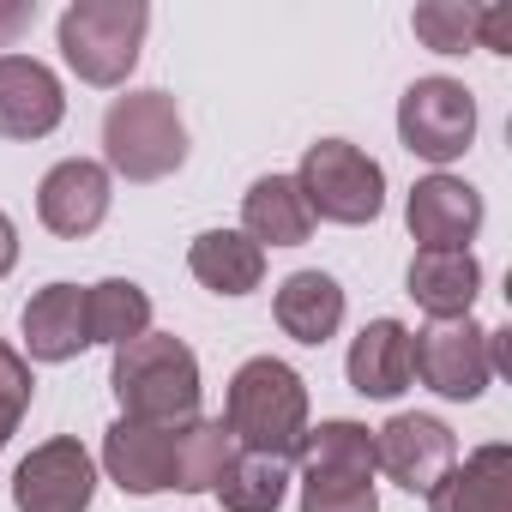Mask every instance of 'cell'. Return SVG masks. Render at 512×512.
Returning a JSON list of instances; mask_svg holds the SVG:
<instances>
[{"mask_svg": "<svg viewBox=\"0 0 512 512\" xmlns=\"http://www.w3.org/2000/svg\"><path fill=\"white\" fill-rule=\"evenodd\" d=\"M109 386L127 422H151V428L199 422V356L175 332H145L121 344L109 362Z\"/></svg>", "mask_w": 512, "mask_h": 512, "instance_id": "cell-1", "label": "cell"}, {"mask_svg": "<svg viewBox=\"0 0 512 512\" xmlns=\"http://www.w3.org/2000/svg\"><path fill=\"white\" fill-rule=\"evenodd\" d=\"M223 428L241 452H266V458H296L302 434H308V386L290 362L278 356H253L235 368L229 380V404H223Z\"/></svg>", "mask_w": 512, "mask_h": 512, "instance_id": "cell-2", "label": "cell"}, {"mask_svg": "<svg viewBox=\"0 0 512 512\" xmlns=\"http://www.w3.org/2000/svg\"><path fill=\"white\" fill-rule=\"evenodd\" d=\"M145 31H151L145 0H73L61 13V55L85 85L115 91L139 67Z\"/></svg>", "mask_w": 512, "mask_h": 512, "instance_id": "cell-3", "label": "cell"}, {"mask_svg": "<svg viewBox=\"0 0 512 512\" xmlns=\"http://www.w3.org/2000/svg\"><path fill=\"white\" fill-rule=\"evenodd\" d=\"M103 163L127 181H163L187 163V121L169 91H127L103 115Z\"/></svg>", "mask_w": 512, "mask_h": 512, "instance_id": "cell-4", "label": "cell"}, {"mask_svg": "<svg viewBox=\"0 0 512 512\" xmlns=\"http://www.w3.org/2000/svg\"><path fill=\"white\" fill-rule=\"evenodd\" d=\"M296 187L314 211V223H374L380 205H386V169L350 145V139H320L308 145L302 169H296Z\"/></svg>", "mask_w": 512, "mask_h": 512, "instance_id": "cell-5", "label": "cell"}, {"mask_svg": "<svg viewBox=\"0 0 512 512\" xmlns=\"http://www.w3.org/2000/svg\"><path fill=\"white\" fill-rule=\"evenodd\" d=\"M410 374L452 404H470L488 392L494 380V356H488V332L476 320H434L422 332H410Z\"/></svg>", "mask_w": 512, "mask_h": 512, "instance_id": "cell-6", "label": "cell"}, {"mask_svg": "<svg viewBox=\"0 0 512 512\" xmlns=\"http://www.w3.org/2000/svg\"><path fill=\"white\" fill-rule=\"evenodd\" d=\"M398 139L422 163H452L476 139V97L458 79H416L398 103Z\"/></svg>", "mask_w": 512, "mask_h": 512, "instance_id": "cell-7", "label": "cell"}, {"mask_svg": "<svg viewBox=\"0 0 512 512\" xmlns=\"http://www.w3.org/2000/svg\"><path fill=\"white\" fill-rule=\"evenodd\" d=\"M91 494H97V464L73 434L43 440L13 470V506L19 512H85Z\"/></svg>", "mask_w": 512, "mask_h": 512, "instance_id": "cell-8", "label": "cell"}, {"mask_svg": "<svg viewBox=\"0 0 512 512\" xmlns=\"http://www.w3.org/2000/svg\"><path fill=\"white\" fill-rule=\"evenodd\" d=\"M452 464H458V440L440 416H392L386 428H374V470H386L410 494H428Z\"/></svg>", "mask_w": 512, "mask_h": 512, "instance_id": "cell-9", "label": "cell"}, {"mask_svg": "<svg viewBox=\"0 0 512 512\" xmlns=\"http://www.w3.org/2000/svg\"><path fill=\"white\" fill-rule=\"evenodd\" d=\"M109 199H115L109 169L91 163V157H67V163H55V169L43 175V187H37V217H43V229L79 241V235L103 229Z\"/></svg>", "mask_w": 512, "mask_h": 512, "instance_id": "cell-10", "label": "cell"}, {"mask_svg": "<svg viewBox=\"0 0 512 512\" xmlns=\"http://www.w3.org/2000/svg\"><path fill=\"white\" fill-rule=\"evenodd\" d=\"M67 115L61 79L37 55H0V139H43Z\"/></svg>", "mask_w": 512, "mask_h": 512, "instance_id": "cell-11", "label": "cell"}, {"mask_svg": "<svg viewBox=\"0 0 512 512\" xmlns=\"http://www.w3.org/2000/svg\"><path fill=\"white\" fill-rule=\"evenodd\" d=\"M404 223L422 247H470L482 229V193L458 175H428L410 187Z\"/></svg>", "mask_w": 512, "mask_h": 512, "instance_id": "cell-12", "label": "cell"}, {"mask_svg": "<svg viewBox=\"0 0 512 512\" xmlns=\"http://www.w3.org/2000/svg\"><path fill=\"white\" fill-rule=\"evenodd\" d=\"M175 434L181 428H151V422H115L103 434V470L121 494H163L175 482Z\"/></svg>", "mask_w": 512, "mask_h": 512, "instance_id": "cell-13", "label": "cell"}, {"mask_svg": "<svg viewBox=\"0 0 512 512\" xmlns=\"http://www.w3.org/2000/svg\"><path fill=\"white\" fill-rule=\"evenodd\" d=\"M416 308H428V320H470V302L482 290V266L470 247H422L410 272H404Z\"/></svg>", "mask_w": 512, "mask_h": 512, "instance_id": "cell-14", "label": "cell"}, {"mask_svg": "<svg viewBox=\"0 0 512 512\" xmlns=\"http://www.w3.org/2000/svg\"><path fill=\"white\" fill-rule=\"evenodd\" d=\"M428 512H512V446H476L428 488Z\"/></svg>", "mask_w": 512, "mask_h": 512, "instance_id": "cell-15", "label": "cell"}, {"mask_svg": "<svg viewBox=\"0 0 512 512\" xmlns=\"http://www.w3.org/2000/svg\"><path fill=\"white\" fill-rule=\"evenodd\" d=\"M25 350H31V362H73L79 350H91L79 284H49L25 302Z\"/></svg>", "mask_w": 512, "mask_h": 512, "instance_id": "cell-16", "label": "cell"}, {"mask_svg": "<svg viewBox=\"0 0 512 512\" xmlns=\"http://www.w3.org/2000/svg\"><path fill=\"white\" fill-rule=\"evenodd\" d=\"M241 235L260 247H302L314 235V211L296 187V175H260L241 199Z\"/></svg>", "mask_w": 512, "mask_h": 512, "instance_id": "cell-17", "label": "cell"}, {"mask_svg": "<svg viewBox=\"0 0 512 512\" xmlns=\"http://www.w3.org/2000/svg\"><path fill=\"white\" fill-rule=\"evenodd\" d=\"M187 272L205 290H217V296H247V290H260V278H266V247L247 241L241 229H205L187 247Z\"/></svg>", "mask_w": 512, "mask_h": 512, "instance_id": "cell-18", "label": "cell"}, {"mask_svg": "<svg viewBox=\"0 0 512 512\" xmlns=\"http://www.w3.org/2000/svg\"><path fill=\"white\" fill-rule=\"evenodd\" d=\"M272 314H278L284 338H296V344H326V338H338V326H344V290H338V278H326V272H290V278L278 284Z\"/></svg>", "mask_w": 512, "mask_h": 512, "instance_id": "cell-19", "label": "cell"}, {"mask_svg": "<svg viewBox=\"0 0 512 512\" xmlns=\"http://www.w3.org/2000/svg\"><path fill=\"white\" fill-rule=\"evenodd\" d=\"M344 374H350V386H356L362 398H398V392L416 380V374H410V332H404L398 320L362 326L356 344H350Z\"/></svg>", "mask_w": 512, "mask_h": 512, "instance_id": "cell-20", "label": "cell"}, {"mask_svg": "<svg viewBox=\"0 0 512 512\" xmlns=\"http://www.w3.org/2000/svg\"><path fill=\"white\" fill-rule=\"evenodd\" d=\"M85 326H91V344L121 350L151 332V296L133 278H103L85 290Z\"/></svg>", "mask_w": 512, "mask_h": 512, "instance_id": "cell-21", "label": "cell"}, {"mask_svg": "<svg viewBox=\"0 0 512 512\" xmlns=\"http://www.w3.org/2000/svg\"><path fill=\"white\" fill-rule=\"evenodd\" d=\"M302 476H374V428L362 422H320L302 434Z\"/></svg>", "mask_w": 512, "mask_h": 512, "instance_id": "cell-22", "label": "cell"}, {"mask_svg": "<svg viewBox=\"0 0 512 512\" xmlns=\"http://www.w3.org/2000/svg\"><path fill=\"white\" fill-rule=\"evenodd\" d=\"M284 494H290V464L266 458V452H235L229 470L217 476L223 512H278Z\"/></svg>", "mask_w": 512, "mask_h": 512, "instance_id": "cell-23", "label": "cell"}, {"mask_svg": "<svg viewBox=\"0 0 512 512\" xmlns=\"http://www.w3.org/2000/svg\"><path fill=\"white\" fill-rule=\"evenodd\" d=\"M229 458H235V440H229L223 422H187L175 434V482L169 488L205 494V488H217V476L229 470Z\"/></svg>", "mask_w": 512, "mask_h": 512, "instance_id": "cell-24", "label": "cell"}, {"mask_svg": "<svg viewBox=\"0 0 512 512\" xmlns=\"http://www.w3.org/2000/svg\"><path fill=\"white\" fill-rule=\"evenodd\" d=\"M476 19H482V7H470V0H428V7L410 13V31L434 55H464V49H476Z\"/></svg>", "mask_w": 512, "mask_h": 512, "instance_id": "cell-25", "label": "cell"}, {"mask_svg": "<svg viewBox=\"0 0 512 512\" xmlns=\"http://www.w3.org/2000/svg\"><path fill=\"white\" fill-rule=\"evenodd\" d=\"M302 512H380L374 476H302Z\"/></svg>", "mask_w": 512, "mask_h": 512, "instance_id": "cell-26", "label": "cell"}, {"mask_svg": "<svg viewBox=\"0 0 512 512\" xmlns=\"http://www.w3.org/2000/svg\"><path fill=\"white\" fill-rule=\"evenodd\" d=\"M31 362L13 350V344H0V446L13 440V428H19V416L31 410Z\"/></svg>", "mask_w": 512, "mask_h": 512, "instance_id": "cell-27", "label": "cell"}, {"mask_svg": "<svg viewBox=\"0 0 512 512\" xmlns=\"http://www.w3.org/2000/svg\"><path fill=\"white\" fill-rule=\"evenodd\" d=\"M476 49L512 55V7H482V19H476Z\"/></svg>", "mask_w": 512, "mask_h": 512, "instance_id": "cell-28", "label": "cell"}, {"mask_svg": "<svg viewBox=\"0 0 512 512\" xmlns=\"http://www.w3.org/2000/svg\"><path fill=\"white\" fill-rule=\"evenodd\" d=\"M37 19V0H31V7H25V0H13V7H0V49H7L25 25Z\"/></svg>", "mask_w": 512, "mask_h": 512, "instance_id": "cell-29", "label": "cell"}, {"mask_svg": "<svg viewBox=\"0 0 512 512\" xmlns=\"http://www.w3.org/2000/svg\"><path fill=\"white\" fill-rule=\"evenodd\" d=\"M19 266V229H13V217L0 211V278H7Z\"/></svg>", "mask_w": 512, "mask_h": 512, "instance_id": "cell-30", "label": "cell"}]
</instances>
